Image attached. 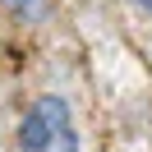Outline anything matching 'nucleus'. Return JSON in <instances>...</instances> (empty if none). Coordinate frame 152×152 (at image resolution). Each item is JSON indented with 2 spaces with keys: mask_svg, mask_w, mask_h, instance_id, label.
<instances>
[{
  "mask_svg": "<svg viewBox=\"0 0 152 152\" xmlns=\"http://www.w3.org/2000/svg\"><path fill=\"white\" fill-rule=\"evenodd\" d=\"M5 5H10L14 14H37V5H42V0H5Z\"/></svg>",
  "mask_w": 152,
  "mask_h": 152,
  "instance_id": "2",
  "label": "nucleus"
},
{
  "mask_svg": "<svg viewBox=\"0 0 152 152\" xmlns=\"http://www.w3.org/2000/svg\"><path fill=\"white\" fill-rule=\"evenodd\" d=\"M134 10H143V14H152V0H129Z\"/></svg>",
  "mask_w": 152,
  "mask_h": 152,
  "instance_id": "3",
  "label": "nucleus"
},
{
  "mask_svg": "<svg viewBox=\"0 0 152 152\" xmlns=\"http://www.w3.org/2000/svg\"><path fill=\"white\" fill-rule=\"evenodd\" d=\"M19 148L23 152H78V129H74V115H69L65 97L46 92L23 111Z\"/></svg>",
  "mask_w": 152,
  "mask_h": 152,
  "instance_id": "1",
  "label": "nucleus"
}]
</instances>
